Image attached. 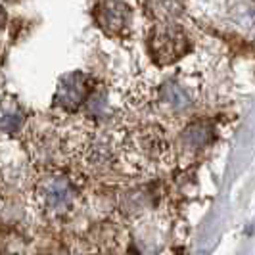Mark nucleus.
I'll list each match as a JSON object with an SVG mask.
<instances>
[{
  "instance_id": "obj_8",
  "label": "nucleus",
  "mask_w": 255,
  "mask_h": 255,
  "mask_svg": "<svg viewBox=\"0 0 255 255\" xmlns=\"http://www.w3.org/2000/svg\"><path fill=\"white\" fill-rule=\"evenodd\" d=\"M4 25H6V12L0 8V29H2Z\"/></svg>"
},
{
  "instance_id": "obj_3",
  "label": "nucleus",
  "mask_w": 255,
  "mask_h": 255,
  "mask_svg": "<svg viewBox=\"0 0 255 255\" xmlns=\"http://www.w3.org/2000/svg\"><path fill=\"white\" fill-rule=\"evenodd\" d=\"M96 17L108 35H123L130 25V8L119 0H104L96 10Z\"/></svg>"
},
{
  "instance_id": "obj_6",
  "label": "nucleus",
  "mask_w": 255,
  "mask_h": 255,
  "mask_svg": "<svg viewBox=\"0 0 255 255\" xmlns=\"http://www.w3.org/2000/svg\"><path fill=\"white\" fill-rule=\"evenodd\" d=\"M209 138H211V127L207 123H204V121L190 125L184 130V134H182V140L186 142V146H190V148L204 146V144L209 142Z\"/></svg>"
},
{
  "instance_id": "obj_7",
  "label": "nucleus",
  "mask_w": 255,
  "mask_h": 255,
  "mask_svg": "<svg viewBox=\"0 0 255 255\" xmlns=\"http://www.w3.org/2000/svg\"><path fill=\"white\" fill-rule=\"evenodd\" d=\"M148 8H150L152 15H155V17L169 19V17L179 13L180 2L179 0H148Z\"/></svg>"
},
{
  "instance_id": "obj_4",
  "label": "nucleus",
  "mask_w": 255,
  "mask_h": 255,
  "mask_svg": "<svg viewBox=\"0 0 255 255\" xmlns=\"http://www.w3.org/2000/svg\"><path fill=\"white\" fill-rule=\"evenodd\" d=\"M87 77L83 75L81 71H75V73H69L62 79L60 87H58V92L54 96V102L58 104L60 108H65L69 112H75L77 108L83 104V100L87 98Z\"/></svg>"
},
{
  "instance_id": "obj_5",
  "label": "nucleus",
  "mask_w": 255,
  "mask_h": 255,
  "mask_svg": "<svg viewBox=\"0 0 255 255\" xmlns=\"http://www.w3.org/2000/svg\"><path fill=\"white\" fill-rule=\"evenodd\" d=\"M161 100L169 106H173L175 110H186L190 108V96L184 92L182 87L175 85V83H167L161 89Z\"/></svg>"
},
{
  "instance_id": "obj_2",
  "label": "nucleus",
  "mask_w": 255,
  "mask_h": 255,
  "mask_svg": "<svg viewBox=\"0 0 255 255\" xmlns=\"http://www.w3.org/2000/svg\"><path fill=\"white\" fill-rule=\"evenodd\" d=\"M37 192L42 209L52 215H60L67 211V207L73 202V186L62 175H52L42 179Z\"/></svg>"
},
{
  "instance_id": "obj_1",
  "label": "nucleus",
  "mask_w": 255,
  "mask_h": 255,
  "mask_svg": "<svg viewBox=\"0 0 255 255\" xmlns=\"http://www.w3.org/2000/svg\"><path fill=\"white\" fill-rule=\"evenodd\" d=\"M150 50L159 64H171L186 50V37L182 35L179 27L171 25V23H161L152 31Z\"/></svg>"
}]
</instances>
